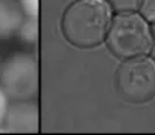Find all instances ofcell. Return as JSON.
I'll return each mask as SVG.
<instances>
[{
  "instance_id": "1",
  "label": "cell",
  "mask_w": 155,
  "mask_h": 135,
  "mask_svg": "<svg viewBox=\"0 0 155 135\" xmlns=\"http://www.w3.org/2000/svg\"><path fill=\"white\" fill-rule=\"evenodd\" d=\"M111 24V6L107 0H75L62 18V33L80 48L97 47L107 38Z\"/></svg>"
},
{
  "instance_id": "2",
  "label": "cell",
  "mask_w": 155,
  "mask_h": 135,
  "mask_svg": "<svg viewBox=\"0 0 155 135\" xmlns=\"http://www.w3.org/2000/svg\"><path fill=\"white\" fill-rule=\"evenodd\" d=\"M107 44L111 53L124 60L143 57L151 53L154 44L149 23L136 12L117 14L111 18L107 33Z\"/></svg>"
},
{
  "instance_id": "3",
  "label": "cell",
  "mask_w": 155,
  "mask_h": 135,
  "mask_svg": "<svg viewBox=\"0 0 155 135\" xmlns=\"http://www.w3.org/2000/svg\"><path fill=\"white\" fill-rule=\"evenodd\" d=\"M0 89L8 99L32 101L39 90V66L35 56L17 53L3 62Z\"/></svg>"
},
{
  "instance_id": "4",
  "label": "cell",
  "mask_w": 155,
  "mask_h": 135,
  "mask_svg": "<svg viewBox=\"0 0 155 135\" xmlns=\"http://www.w3.org/2000/svg\"><path fill=\"white\" fill-rule=\"evenodd\" d=\"M116 87L130 102H148L155 96V62L146 56L124 60L116 71Z\"/></svg>"
},
{
  "instance_id": "5",
  "label": "cell",
  "mask_w": 155,
  "mask_h": 135,
  "mask_svg": "<svg viewBox=\"0 0 155 135\" xmlns=\"http://www.w3.org/2000/svg\"><path fill=\"white\" fill-rule=\"evenodd\" d=\"M2 126L8 132L33 134L39 128V110L32 101H15L8 104Z\"/></svg>"
},
{
  "instance_id": "6",
  "label": "cell",
  "mask_w": 155,
  "mask_h": 135,
  "mask_svg": "<svg viewBox=\"0 0 155 135\" xmlns=\"http://www.w3.org/2000/svg\"><path fill=\"white\" fill-rule=\"evenodd\" d=\"M26 15L23 14L18 2L0 0V38H11L17 35Z\"/></svg>"
},
{
  "instance_id": "7",
  "label": "cell",
  "mask_w": 155,
  "mask_h": 135,
  "mask_svg": "<svg viewBox=\"0 0 155 135\" xmlns=\"http://www.w3.org/2000/svg\"><path fill=\"white\" fill-rule=\"evenodd\" d=\"M18 38L27 45H35L39 39V21L38 18H24L17 32Z\"/></svg>"
},
{
  "instance_id": "8",
  "label": "cell",
  "mask_w": 155,
  "mask_h": 135,
  "mask_svg": "<svg viewBox=\"0 0 155 135\" xmlns=\"http://www.w3.org/2000/svg\"><path fill=\"white\" fill-rule=\"evenodd\" d=\"M108 5L111 8H114L116 11H119L120 14H127V12H133L139 8L140 0H107Z\"/></svg>"
},
{
  "instance_id": "9",
  "label": "cell",
  "mask_w": 155,
  "mask_h": 135,
  "mask_svg": "<svg viewBox=\"0 0 155 135\" xmlns=\"http://www.w3.org/2000/svg\"><path fill=\"white\" fill-rule=\"evenodd\" d=\"M23 14L27 18H38L39 15V0H18Z\"/></svg>"
},
{
  "instance_id": "10",
  "label": "cell",
  "mask_w": 155,
  "mask_h": 135,
  "mask_svg": "<svg viewBox=\"0 0 155 135\" xmlns=\"http://www.w3.org/2000/svg\"><path fill=\"white\" fill-rule=\"evenodd\" d=\"M140 15L148 21L155 24V0H140Z\"/></svg>"
},
{
  "instance_id": "11",
  "label": "cell",
  "mask_w": 155,
  "mask_h": 135,
  "mask_svg": "<svg viewBox=\"0 0 155 135\" xmlns=\"http://www.w3.org/2000/svg\"><path fill=\"white\" fill-rule=\"evenodd\" d=\"M8 98L6 95L3 93V90L0 89V126L3 123V119H5V114H6V110H8Z\"/></svg>"
},
{
  "instance_id": "12",
  "label": "cell",
  "mask_w": 155,
  "mask_h": 135,
  "mask_svg": "<svg viewBox=\"0 0 155 135\" xmlns=\"http://www.w3.org/2000/svg\"><path fill=\"white\" fill-rule=\"evenodd\" d=\"M151 59L155 62V44H152V48H151Z\"/></svg>"
},
{
  "instance_id": "13",
  "label": "cell",
  "mask_w": 155,
  "mask_h": 135,
  "mask_svg": "<svg viewBox=\"0 0 155 135\" xmlns=\"http://www.w3.org/2000/svg\"><path fill=\"white\" fill-rule=\"evenodd\" d=\"M2 66H3V62L0 60V72H2Z\"/></svg>"
},
{
  "instance_id": "14",
  "label": "cell",
  "mask_w": 155,
  "mask_h": 135,
  "mask_svg": "<svg viewBox=\"0 0 155 135\" xmlns=\"http://www.w3.org/2000/svg\"><path fill=\"white\" fill-rule=\"evenodd\" d=\"M2 135H11V134H2Z\"/></svg>"
}]
</instances>
